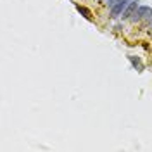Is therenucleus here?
Returning a JSON list of instances; mask_svg holds the SVG:
<instances>
[{
    "label": "nucleus",
    "instance_id": "obj_3",
    "mask_svg": "<svg viewBox=\"0 0 152 152\" xmlns=\"http://www.w3.org/2000/svg\"><path fill=\"white\" fill-rule=\"evenodd\" d=\"M138 5H140V4H138V0H132V2L126 5V9L123 10L121 19H123V21H130V19H132V16L135 14V10L138 9Z\"/></svg>",
    "mask_w": 152,
    "mask_h": 152
},
{
    "label": "nucleus",
    "instance_id": "obj_2",
    "mask_svg": "<svg viewBox=\"0 0 152 152\" xmlns=\"http://www.w3.org/2000/svg\"><path fill=\"white\" fill-rule=\"evenodd\" d=\"M151 9H152L151 5H142V4H140V5H138V9L135 10V14L132 16L130 21L135 23V24H137V23H142L143 19L147 18V14H149V10H151Z\"/></svg>",
    "mask_w": 152,
    "mask_h": 152
},
{
    "label": "nucleus",
    "instance_id": "obj_1",
    "mask_svg": "<svg viewBox=\"0 0 152 152\" xmlns=\"http://www.w3.org/2000/svg\"><path fill=\"white\" fill-rule=\"evenodd\" d=\"M130 2L132 0H118L114 5H111L109 7V19H121V14Z\"/></svg>",
    "mask_w": 152,
    "mask_h": 152
},
{
    "label": "nucleus",
    "instance_id": "obj_4",
    "mask_svg": "<svg viewBox=\"0 0 152 152\" xmlns=\"http://www.w3.org/2000/svg\"><path fill=\"white\" fill-rule=\"evenodd\" d=\"M128 61H130V64H132V67L135 69V71L142 73L143 69H145V64H143L142 57H138V56H128Z\"/></svg>",
    "mask_w": 152,
    "mask_h": 152
},
{
    "label": "nucleus",
    "instance_id": "obj_5",
    "mask_svg": "<svg viewBox=\"0 0 152 152\" xmlns=\"http://www.w3.org/2000/svg\"><path fill=\"white\" fill-rule=\"evenodd\" d=\"M75 7H76V10H78V14H81L86 21H92V19H94V18H92L94 14H92V10L88 9V7H85V5H80V4H76Z\"/></svg>",
    "mask_w": 152,
    "mask_h": 152
},
{
    "label": "nucleus",
    "instance_id": "obj_6",
    "mask_svg": "<svg viewBox=\"0 0 152 152\" xmlns=\"http://www.w3.org/2000/svg\"><path fill=\"white\" fill-rule=\"evenodd\" d=\"M143 21H145V23H147L149 26H151V24H152V9L149 10V14H147V18L143 19Z\"/></svg>",
    "mask_w": 152,
    "mask_h": 152
}]
</instances>
